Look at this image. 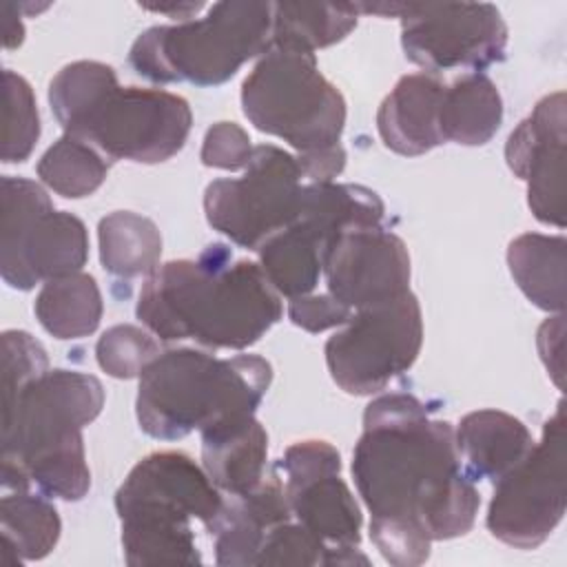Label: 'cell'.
I'll list each match as a JSON object with an SVG mask.
<instances>
[{"mask_svg":"<svg viewBox=\"0 0 567 567\" xmlns=\"http://www.w3.org/2000/svg\"><path fill=\"white\" fill-rule=\"evenodd\" d=\"M299 171L306 179H310V184H323V182H332L346 166V151L341 144L323 148V151H315V153H306V155H295Z\"/></svg>","mask_w":567,"mask_h":567,"instance_id":"cell-35","label":"cell"},{"mask_svg":"<svg viewBox=\"0 0 567 567\" xmlns=\"http://www.w3.org/2000/svg\"><path fill=\"white\" fill-rule=\"evenodd\" d=\"M4 86V133H2V162H24L40 137V113L31 84L7 69L2 73Z\"/></svg>","mask_w":567,"mask_h":567,"instance_id":"cell-29","label":"cell"},{"mask_svg":"<svg viewBox=\"0 0 567 567\" xmlns=\"http://www.w3.org/2000/svg\"><path fill=\"white\" fill-rule=\"evenodd\" d=\"M292 518L284 481L275 470L244 494L224 498L221 512L208 532L215 538V563L228 567L255 565L266 534Z\"/></svg>","mask_w":567,"mask_h":567,"instance_id":"cell-18","label":"cell"},{"mask_svg":"<svg viewBox=\"0 0 567 567\" xmlns=\"http://www.w3.org/2000/svg\"><path fill=\"white\" fill-rule=\"evenodd\" d=\"M286 474V498L292 518L332 549H354L361 543V509L341 478V456L319 439L297 441L279 461Z\"/></svg>","mask_w":567,"mask_h":567,"instance_id":"cell-15","label":"cell"},{"mask_svg":"<svg viewBox=\"0 0 567 567\" xmlns=\"http://www.w3.org/2000/svg\"><path fill=\"white\" fill-rule=\"evenodd\" d=\"M109 173V159L91 144L62 135L53 142L38 162V177L53 193L80 199L95 193Z\"/></svg>","mask_w":567,"mask_h":567,"instance_id":"cell-28","label":"cell"},{"mask_svg":"<svg viewBox=\"0 0 567 567\" xmlns=\"http://www.w3.org/2000/svg\"><path fill=\"white\" fill-rule=\"evenodd\" d=\"M383 213L381 197L368 186L303 184L295 219L259 246V266L279 295H310L332 241L348 228L381 226Z\"/></svg>","mask_w":567,"mask_h":567,"instance_id":"cell-9","label":"cell"},{"mask_svg":"<svg viewBox=\"0 0 567 567\" xmlns=\"http://www.w3.org/2000/svg\"><path fill=\"white\" fill-rule=\"evenodd\" d=\"M565 248L563 235L523 233L507 246V266L523 295L545 312L565 310Z\"/></svg>","mask_w":567,"mask_h":567,"instance_id":"cell-23","label":"cell"},{"mask_svg":"<svg viewBox=\"0 0 567 567\" xmlns=\"http://www.w3.org/2000/svg\"><path fill=\"white\" fill-rule=\"evenodd\" d=\"M421 343V306L408 290L394 301L354 310L326 341V363L343 392L370 396L412 368Z\"/></svg>","mask_w":567,"mask_h":567,"instance_id":"cell-12","label":"cell"},{"mask_svg":"<svg viewBox=\"0 0 567 567\" xmlns=\"http://www.w3.org/2000/svg\"><path fill=\"white\" fill-rule=\"evenodd\" d=\"M135 315L159 341L246 350L281 319L284 306L259 264L213 244L197 259L159 264L140 290Z\"/></svg>","mask_w":567,"mask_h":567,"instance_id":"cell-2","label":"cell"},{"mask_svg":"<svg viewBox=\"0 0 567 567\" xmlns=\"http://www.w3.org/2000/svg\"><path fill=\"white\" fill-rule=\"evenodd\" d=\"M221 505L219 487L188 454L166 450L140 458L115 492L126 565H199L190 520L208 527Z\"/></svg>","mask_w":567,"mask_h":567,"instance_id":"cell-6","label":"cell"},{"mask_svg":"<svg viewBox=\"0 0 567 567\" xmlns=\"http://www.w3.org/2000/svg\"><path fill=\"white\" fill-rule=\"evenodd\" d=\"M503 122V100L496 84L485 73H465L445 84L439 128L443 142L463 146L487 144Z\"/></svg>","mask_w":567,"mask_h":567,"instance_id":"cell-22","label":"cell"},{"mask_svg":"<svg viewBox=\"0 0 567 567\" xmlns=\"http://www.w3.org/2000/svg\"><path fill=\"white\" fill-rule=\"evenodd\" d=\"M241 109L257 131L288 142L297 155L341 144L346 100L308 49L270 42L241 84Z\"/></svg>","mask_w":567,"mask_h":567,"instance_id":"cell-8","label":"cell"},{"mask_svg":"<svg viewBox=\"0 0 567 567\" xmlns=\"http://www.w3.org/2000/svg\"><path fill=\"white\" fill-rule=\"evenodd\" d=\"M204 4L202 2H186V4H144V9L157 11V13H168L182 22H186L193 13H197Z\"/></svg>","mask_w":567,"mask_h":567,"instance_id":"cell-37","label":"cell"},{"mask_svg":"<svg viewBox=\"0 0 567 567\" xmlns=\"http://www.w3.org/2000/svg\"><path fill=\"white\" fill-rule=\"evenodd\" d=\"M272 2H215L199 20L157 24L135 38L133 71L155 84L217 86L270 44Z\"/></svg>","mask_w":567,"mask_h":567,"instance_id":"cell-7","label":"cell"},{"mask_svg":"<svg viewBox=\"0 0 567 567\" xmlns=\"http://www.w3.org/2000/svg\"><path fill=\"white\" fill-rule=\"evenodd\" d=\"M394 18L405 58L425 73H481L505 58L507 24L489 2H396Z\"/></svg>","mask_w":567,"mask_h":567,"instance_id":"cell-14","label":"cell"},{"mask_svg":"<svg viewBox=\"0 0 567 567\" xmlns=\"http://www.w3.org/2000/svg\"><path fill=\"white\" fill-rule=\"evenodd\" d=\"M252 151L255 146L250 144L248 133L237 122H217L204 135L199 159L208 168L244 171Z\"/></svg>","mask_w":567,"mask_h":567,"instance_id":"cell-32","label":"cell"},{"mask_svg":"<svg viewBox=\"0 0 567 567\" xmlns=\"http://www.w3.org/2000/svg\"><path fill=\"white\" fill-rule=\"evenodd\" d=\"M199 436L202 467L226 496L252 489L270 470L268 434L255 416L204 430Z\"/></svg>","mask_w":567,"mask_h":567,"instance_id":"cell-21","label":"cell"},{"mask_svg":"<svg viewBox=\"0 0 567 567\" xmlns=\"http://www.w3.org/2000/svg\"><path fill=\"white\" fill-rule=\"evenodd\" d=\"M328 292L352 312L399 299L410 290V255L401 237L381 226L343 230L326 252Z\"/></svg>","mask_w":567,"mask_h":567,"instance_id":"cell-16","label":"cell"},{"mask_svg":"<svg viewBox=\"0 0 567 567\" xmlns=\"http://www.w3.org/2000/svg\"><path fill=\"white\" fill-rule=\"evenodd\" d=\"M49 104L66 135L91 144L109 162H166L184 148L193 124L182 95L120 86L113 66L95 60L62 66L49 84Z\"/></svg>","mask_w":567,"mask_h":567,"instance_id":"cell-4","label":"cell"},{"mask_svg":"<svg viewBox=\"0 0 567 567\" xmlns=\"http://www.w3.org/2000/svg\"><path fill=\"white\" fill-rule=\"evenodd\" d=\"M0 270L16 290L80 272L89 259V233L80 217L55 210L47 190L27 177L0 182Z\"/></svg>","mask_w":567,"mask_h":567,"instance_id":"cell-10","label":"cell"},{"mask_svg":"<svg viewBox=\"0 0 567 567\" xmlns=\"http://www.w3.org/2000/svg\"><path fill=\"white\" fill-rule=\"evenodd\" d=\"M352 476L370 525H410L432 540L467 534L481 507L474 481L463 472L454 427L432 419L405 392L368 403Z\"/></svg>","mask_w":567,"mask_h":567,"instance_id":"cell-1","label":"cell"},{"mask_svg":"<svg viewBox=\"0 0 567 567\" xmlns=\"http://www.w3.org/2000/svg\"><path fill=\"white\" fill-rule=\"evenodd\" d=\"M463 472L470 481H498L534 447L527 425L501 410H476L454 432Z\"/></svg>","mask_w":567,"mask_h":567,"instance_id":"cell-20","label":"cell"},{"mask_svg":"<svg viewBox=\"0 0 567 567\" xmlns=\"http://www.w3.org/2000/svg\"><path fill=\"white\" fill-rule=\"evenodd\" d=\"M565 403L545 421L543 436L507 474L494 483L487 529L516 549L543 545L567 507Z\"/></svg>","mask_w":567,"mask_h":567,"instance_id":"cell-11","label":"cell"},{"mask_svg":"<svg viewBox=\"0 0 567 567\" xmlns=\"http://www.w3.org/2000/svg\"><path fill=\"white\" fill-rule=\"evenodd\" d=\"M445 84L432 73H408L385 95L377 111L383 144L399 155H423L441 144L439 109Z\"/></svg>","mask_w":567,"mask_h":567,"instance_id":"cell-19","label":"cell"},{"mask_svg":"<svg viewBox=\"0 0 567 567\" xmlns=\"http://www.w3.org/2000/svg\"><path fill=\"white\" fill-rule=\"evenodd\" d=\"M2 16H4V49H16L24 40V27L20 20V4L2 2Z\"/></svg>","mask_w":567,"mask_h":567,"instance_id":"cell-36","label":"cell"},{"mask_svg":"<svg viewBox=\"0 0 567 567\" xmlns=\"http://www.w3.org/2000/svg\"><path fill=\"white\" fill-rule=\"evenodd\" d=\"M272 381V365L259 354L228 359L197 348L159 352L140 374L135 399L144 434L177 441L193 430L255 416Z\"/></svg>","mask_w":567,"mask_h":567,"instance_id":"cell-5","label":"cell"},{"mask_svg":"<svg viewBox=\"0 0 567 567\" xmlns=\"http://www.w3.org/2000/svg\"><path fill=\"white\" fill-rule=\"evenodd\" d=\"M97 241L102 268L113 277H148L159 266V228L140 213L115 210L102 217L97 224Z\"/></svg>","mask_w":567,"mask_h":567,"instance_id":"cell-25","label":"cell"},{"mask_svg":"<svg viewBox=\"0 0 567 567\" xmlns=\"http://www.w3.org/2000/svg\"><path fill=\"white\" fill-rule=\"evenodd\" d=\"M288 317L290 321L306 332H323L330 328H341L352 310L328 295H301L288 299Z\"/></svg>","mask_w":567,"mask_h":567,"instance_id":"cell-33","label":"cell"},{"mask_svg":"<svg viewBox=\"0 0 567 567\" xmlns=\"http://www.w3.org/2000/svg\"><path fill=\"white\" fill-rule=\"evenodd\" d=\"M159 354L155 334L133 323H117L102 332L95 343L100 368L113 379H133Z\"/></svg>","mask_w":567,"mask_h":567,"instance_id":"cell-30","label":"cell"},{"mask_svg":"<svg viewBox=\"0 0 567 567\" xmlns=\"http://www.w3.org/2000/svg\"><path fill=\"white\" fill-rule=\"evenodd\" d=\"M357 20V2H272L270 42L315 53L343 40Z\"/></svg>","mask_w":567,"mask_h":567,"instance_id":"cell-27","label":"cell"},{"mask_svg":"<svg viewBox=\"0 0 567 567\" xmlns=\"http://www.w3.org/2000/svg\"><path fill=\"white\" fill-rule=\"evenodd\" d=\"M33 312L40 326L55 339H82L97 330L102 295L89 272H73L42 284Z\"/></svg>","mask_w":567,"mask_h":567,"instance_id":"cell-24","label":"cell"},{"mask_svg":"<svg viewBox=\"0 0 567 567\" xmlns=\"http://www.w3.org/2000/svg\"><path fill=\"white\" fill-rule=\"evenodd\" d=\"M49 370L47 350L24 330L2 332V399Z\"/></svg>","mask_w":567,"mask_h":567,"instance_id":"cell-31","label":"cell"},{"mask_svg":"<svg viewBox=\"0 0 567 567\" xmlns=\"http://www.w3.org/2000/svg\"><path fill=\"white\" fill-rule=\"evenodd\" d=\"M563 312L547 319L540 328H538V352L540 359L545 363V368L549 370V374L554 377L556 385L563 388V377H565V368H563V334H565V321H563Z\"/></svg>","mask_w":567,"mask_h":567,"instance_id":"cell-34","label":"cell"},{"mask_svg":"<svg viewBox=\"0 0 567 567\" xmlns=\"http://www.w3.org/2000/svg\"><path fill=\"white\" fill-rule=\"evenodd\" d=\"M102 405L100 379L62 368L2 399V492L35 485L49 498L82 501L91 489L82 427Z\"/></svg>","mask_w":567,"mask_h":567,"instance_id":"cell-3","label":"cell"},{"mask_svg":"<svg viewBox=\"0 0 567 567\" xmlns=\"http://www.w3.org/2000/svg\"><path fill=\"white\" fill-rule=\"evenodd\" d=\"M565 93L536 102L534 111L509 133L507 166L527 184V204L540 224L565 226Z\"/></svg>","mask_w":567,"mask_h":567,"instance_id":"cell-17","label":"cell"},{"mask_svg":"<svg viewBox=\"0 0 567 567\" xmlns=\"http://www.w3.org/2000/svg\"><path fill=\"white\" fill-rule=\"evenodd\" d=\"M2 554L13 558V565L40 560L58 545L62 523L49 496L31 494L29 489L4 492L0 501Z\"/></svg>","mask_w":567,"mask_h":567,"instance_id":"cell-26","label":"cell"},{"mask_svg":"<svg viewBox=\"0 0 567 567\" xmlns=\"http://www.w3.org/2000/svg\"><path fill=\"white\" fill-rule=\"evenodd\" d=\"M301 179L295 155L275 144H259L241 177H221L206 186V219L233 244L259 250L266 239L295 219L301 204Z\"/></svg>","mask_w":567,"mask_h":567,"instance_id":"cell-13","label":"cell"}]
</instances>
